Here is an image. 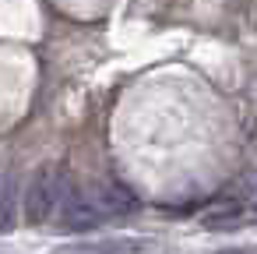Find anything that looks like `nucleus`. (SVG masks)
Masks as SVG:
<instances>
[{"label": "nucleus", "mask_w": 257, "mask_h": 254, "mask_svg": "<svg viewBox=\"0 0 257 254\" xmlns=\"http://www.w3.org/2000/svg\"><path fill=\"white\" fill-rule=\"evenodd\" d=\"M60 198H64V173L57 166H39L25 187V219L32 226H43L57 212Z\"/></svg>", "instance_id": "1"}, {"label": "nucleus", "mask_w": 257, "mask_h": 254, "mask_svg": "<svg viewBox=\"0 0 257 254\" xmlns=\"http://www.w3.org/2000/svg\"><path fill=\"white\" fill-rule=\"evenodd\" d=\"M57 208H60L64 229H92L95 222H102V215H99V208H95L88 191H64Z\"/></svg>", "instance_id": "2"}, {"label": "nucleus", "mask_w": 257, "mask_h": 254, "mask_svg": "<svg viewBox=\"0 0 257 254\" xmlns=\"http://www.w3.org/2000/svg\"><path fill=\"white\" fill-rule=\"evenodd\" d=\"M88 194H92V201H95V208H99L102 219L123 215V212H131V208L138 205L134 194H131L127 187H120V184H95V187H88Z\"/></svg>", "instance_id": "3"}, {"label": "nucleus", "mask_w": 257, "mask_h": 254, "mask_svg": "<svg viewBox=\"0 0 257 254\" xmlns=\"http://www.w3.org/2000/svg\"><path fill=\"white\" fill-rule=\"evenodd\" d=\"M15 229V177H0V233Z\"/></svg>", "instance_id": "4"}, {"label": "nucleus", "mask_w": 257, "mask_h": 254, "mask_svg": "<svg viewBox=\"0 0 257 254\" xmlns=\"http://www.w3.org/2000/svg\"><path fill=\"white\" fill-rule=\"evenodd\" d=\"M155 243L152 240H109L99 247H88V254H148Z\"/></svg>", "instance_id": "5"}]
</instances>
